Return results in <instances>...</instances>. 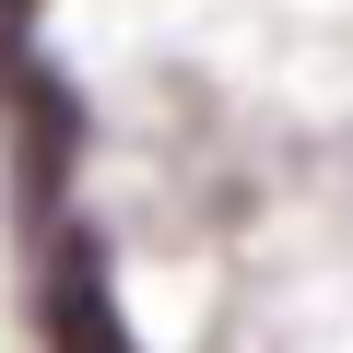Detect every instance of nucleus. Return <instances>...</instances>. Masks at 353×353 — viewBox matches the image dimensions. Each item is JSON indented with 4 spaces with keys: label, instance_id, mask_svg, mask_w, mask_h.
<instances>
[{
    "label": "nucleus",
    "instance_id": "1",
    "mask_svg": "<svg viewBox=\"0 0 353 353\" xmlns=\"http://www.w3.org/2000/svg\"><path fill=\"white\" fill-rule=\"evenodd\" d=\"M48 353H141L118 294H106L94 236H59V259H48Z\"/></svg>",
    "mask_w": 353,
    "mask_h": 353
}]
</instances>
